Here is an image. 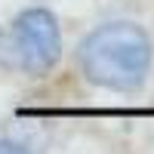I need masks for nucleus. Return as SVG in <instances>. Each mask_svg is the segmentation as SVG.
Listing matches in <instances>:
<instances>
[{
  "instance_id": "obj_1",
  "label": "nucleus",
  "mask_w": 154,
  "mask_h": 154,
  "mask_svg": "<svg viewBox=\"0 0 154 154\" xmlns=\"http://www.w3.org/2000/svg\"><path fill=\"white\" fill-rule=\"evenodd\" d=\"M154 62V43L136 22H105L93 28L77 46L80 74L99 89L133 93L148 80Z\"/></svg>"
},
{
  "instance_id": "obj_3",
  "label": "nucleus",
  "mask_w": 154,
  "mask_h": 154,
  "mask_svg": "<svg viewBox=\"0 0 154 154\" xmlns=\"http://www.w3.org/2000/svg\"><path fill=\"white\" fill-rule=\"evenodd\" d=\"M0 154H31V151L19 142H12V139H0Z\"/></svg>"
},
{
  "instance_id": "obj_2",
  "label": "nucleus",
  "mask_w": 154,
  "mask_h": 154,
  "mask_svg": "<svg viewBox=\"0 0 154 154\" xmlns=\"http://www.w3.org/2000/svg\"><path fill=\"white\" fill-rule=\"evenodd\" d=\"M62 56V28L46 6H28L0 31V65L28 77H43Z\"/></svg>"
}]
</instances>
